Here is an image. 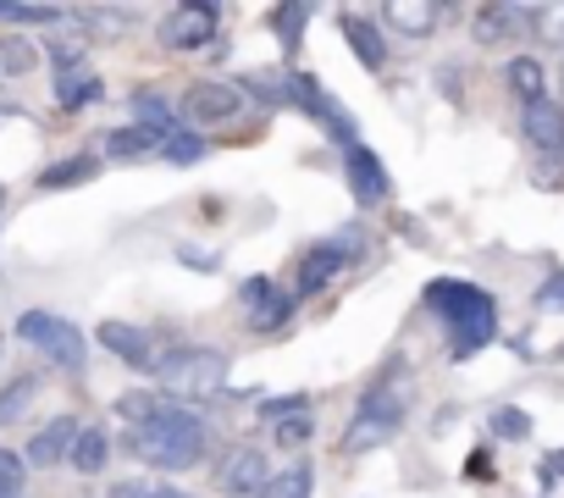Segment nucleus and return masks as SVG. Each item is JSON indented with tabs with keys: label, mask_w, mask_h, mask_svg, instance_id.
Here are the masks:
<instances>
[{
	"label": "nucleus",
	"mask_w": 564,
	"mask_h": 498,
	"mask_svg": "<svg viewBox=\"0 0 564 498\" xmlns=\"http://www.w3.org/2000/svg\"><path fill=\"white\" fill-rule=\"evenodd\" d=\"M426 305L443 316L454 360H470V355H476V349H487V344H492V333H498V300H492L487 289H476V283L437 278V283L426 289Z\"/></svg>",
	"instance_id": "1"
},
{
	"label": "nucleus",
	"mask_w": 564,
	"mask_h": 498,
	"mask_svg": "<svg viewBox=\"0 0 564 498\" xmlns=\"http://www.w3.org/2000/svg\"><path fill=\"white\" fill-rule=\"evenodd\" d=\"M128 448L155 470H188L205 459V421L166 399L144 426H128Z\"/></svg>",
	"instance_id": "2"
},
{
	"label": "nucleus",
	"mask_w": 564,
	"mask_h": 498,
	"mask_svg": "<svg viewBox=\"0 0 564 498\" xmlns=\"http://www.w3.org/2000/svg\"><path fill=\"white\" fill-rule=\"evenodd\" d=\"M155 377H161V393L172 404L177 399H216L227 382V355L221 349H177V355H166V366Z\"/></svg>",
	"instance_id": "3"
},
{
	"label": "nucleus",
	"mask_w": 564,
	"mask_h": 498,
	"mask_svg": "<svg viewBox=\"0 0 564 498\" xmlns=\"http://www.w3.org/2000/svg\"><path fill=\"white\" fill-rule=\"evenodd\" d=\"M18 338L34 344V349H40L51 366H62V371H84V360H89L84 333H78L67 316H51V311H23V316H18Z\"/></svg>",
	"instance_id": "4"
},
{
	"label": "nucleus",
	"mask_w": 564,
	"mask_h": 498,
	"mask_svg": "<svg viewBox=\"0 0 564 498\" xmlns=\"http://www.w3.org/2000/svg\"><path fill=\"white\" fill-rule=\"evenodd\" d=\"M399 421H404V404H388L382 388L366 393L360 410H355V421L344 426V454H371V448H382V443L399 432Z\"/></svg>",
	"instance_id": "5"
},
{
	"label": "nucleus",
	"mask_w": 564,
	"mask_h": 498,
	"mask_svg": "<svg viewBox=\"0 0 564 498\" xmlns=\"http://www.w3.org/2000/svg\"><path fill=\"white\" fill-rule=\"evenodd\" d=\"M216 29H221V7H210V0H183V7H172L166 23H161V45L166 51H199V45L216 40Z\"/></svg>",
	"instance_id": "6"
},
{
	"label": "nucleus",
	"mask_w": 564,
	"mask_h": 498,
	"mask_svg": "<svg viewBox=\"0 0 564 498\" xmlns=\"http://www.w3.org/2000/svg\"><path fill=\"white\" fill-rule=\"evenodd\" d=\"M265 481H271V465H265V454H260L254 443H232V448L216 459V487H221V498H260Z\"/></svg>",
	"instance_id": "7"
},
{
	"label": "nucleus",
	"mask_w": 564,
	"mask_h": 498,
	"mask_svg": "<svg viewBox=\"0 0 564 498\" xmlns=\"http://www.w3.org/2000/svg\"><path fill=\"white\" fill-rule=\"evenodd\" d=\"M366 238L360 232H338V238H322V243H311L305 256H300V294H322L344 267H349V256L360 249Z\"/></svg>",
	"instance_id": "8"
},
{
	"label": "nucleus",
	"mask_w": 564,
	"mask_h": 498,
	"mask_svg": "<svg viewBox=\"0 0 564 498\" xmlns=\"http://www.w3.org/2000/svg\"><path fill=\"white\" fill-rule=\"evenodd\" d=\"M289 100H294V106H305L316 122H327V133H333V139H344V144L355 139V117H349V111L322 89V78H316V73H289Z\"/></svg>",
	"instance_id": "9"
},
{
	"label": "nucleus",
	"mask_w": 564,
	"mask_h": 498,
	"mask_svg": "<svg viewBox=\"0 0 564 498\" xmlns=\"http://www.w3.org/2000/svg\"><path fill=\"white\" fill-rule=\"evenodd\" d=\"M238 106H243V89H238V84H227V78H205V84H194V89L183 95V117H188V122H199V128L232 122V117H238Z\"/></svg>",
	"instance_id": "10"
},
{
	"label": "nucleus",
	"mask_w": 564,
	"mask_h": 498,
	"mask_svg": "<svg viewBox=\"0 0 564 498\" xmlns=\"http://www.w3.org/2000/svg\"><path fill=\"white\" fill-rule=\"evenodd\" d=\"M122 366H133V371H161L166 366V355L155 349V338L144 333V327H128V322H100V333H95Z\"/></svg>",
	"instance_id": "11"
},
{
	"label": "nucleus",
	"mask_w": 564,
	"mask_h": 498,
	"mask_svg": "<svg viewBox=\"0 0 564 498\" xmlns=\"http://www.w3.org/2000/svg\"><path fill=\"white\" fill-rule=\"evenodd\" d=\"M531 23H542L536 7H509V0H492V7L476 12V40L481 45H509V40H525Z\"/></svg>",
	"instance_id": "12"
},
{
	"label": "nucleus",
	"mask_w": 564,
	"mask_h": 498,
	"mask_svg": "<svg viewBox=\"0 0 564 498\" xmlns=\"http://www.w3.org/2000/svg\"><path fill=\"white\" fill-rule=\"evenodd\" d=\"M520 133H525V144H531V150H542V155H564V106H553V100L525 106Z\"/></svg>",
	"instance_id": "13"
},
{
	"label": "nucleus",
	"mask_w": 564,
	"mask_h": 498,
	"mask_svg": "<svg viewBox=\"0 0 564 498\" xmlns=\"http://www.w3.org/2000/svg\"><path fill=\"white\" fill-rule=\"evenodd\" d=\"M382 18H388L393 34H404V40H426V34H437L443 7H437V0H393Z\"/></svg>",
	"instance_id": "14"
},
{
	"label": "nucleus",
	"mask_w": 564,
	"mask_h": 498,
	"mask_svg": "<svg viewBox=\"0 0 564 498\" xmlns=\"http://www.w3.org/2000/svg\"><path fill=\"white\" fill-rule=\"evenodd\" d=\"M344 172H349V194H355L360 205H382V199H388V172H382V161H377L371 150H349Z\"/></svg>",
	"instance_id": "15"
},
{
	"label": "nucleus",
	"mask_w": 564,
	"mask_h": 498,
	"mask_svg": "<svg viewBox=\"0 0 564 498\" xmlns=\"http://www.w3.org/2000/svg\"><path fill=\"white\" fill-rule=\"evenodd\" d=\"M78 421L73 415H56L34 443H29V465H62V459H73V448H78Z\"/></svg>",
	"instance_id": "16"
},
{
	"label": "nucleus",
	"mask_w": 564,
	"mask_h": 498,
	"mask_svg": "<svg viewBox=\"0 0 564 498\" xmlns=\"http://www.w3.org/2000/svg\"><path fill=\"white\" fill-rule=\"evenodd\" d=\"M177 128H150V122H128V128H117L111 139H106V155H117V161H139V155H150V150H166V139H172Z\"/></svg>",
	"instance_id": "17"
},
{
	"label": "nucleus",
	"mask_w": 564,
	"mask_h": 498,
	"mask_svg": "<svg viewBox=\"0 0 564 498\" xmlns=\"http://www.w3.org/2000/svg\"><path fill=\"white\" fill-rule=\"evenodd\" d=\"M338 23H344V40H349V51L360 56V67L382 73V67H388V40H382V34H377V29H371L360 12H344Z\"/></svg>",
	"instance_id": "18"
},
{
	"label": "nucleus",
	"mask_w": 564,
	"mask_h": 498,
	"mask_svg": "<svg viewBox=\"0 0 564 498\" xmlns=\"http://www.w3.org/2000/svg\"><path fill=\"white\" fill-rule=\"evenodd\" d=\"M542 78H547V73H542V62H536V56H514V62L503 67V84H509V95H514V100H525V106L547 100V95H542V89H547Z\"/></svg>",
	"instance_id": "19"
},
{
	"label": "nucleus",
	"mask_w": 564,
	"mask_h": 498,
	"mask_svg": "<svg viewBox=\"0 0 564 498\" xmlns=\"http://www.w3.org/2000/svg\"><path fill=\"white\" fill-rule=\"evenodd\" d=\"M89 100H100V78H95L89 67L56 73V106H62V111H78V106H89Z\"/></svg>",
	"instance_id": "20"
},
{
	"label": "nucleus",
	"mask_w": 564,
	"mask_h": 498,
	"mask_svg": "<svg viewBox=\"0 0 564 498\" xmlns=\"http://www.w3.org/2000/svg\"><path fill=\"white\" fill-rule=\"evenodd\" d=\"M95 172H100L95 155H67V161H56V166L40 172V188H78V183H89Z\"/></svg>",
	"instance_id": "21"
},
{
	"label": "nucleus",
	"mask_w": 564,
	"mask_h": 498,
	"mask_svg": "<svg viewBox=\"0 0 564 498\" xmlns=\"http://www.w3.org/2000/svg\"><path fill=\"white\" fill-rule=\"evenodd\" d=\"M34 399H40V377H12L7 388H0V426H12V421H23Z\"/></svg>",
	"instance_id": "22"
},
{
	"label": "nucleus",
	"mask_w": 564,
	"mask_h": 498,
	"mask_svg": "<svg viewBox=\"0 0 564 498\" xmlns=\"http://www.w3.org/2000/svg\"><path fill=\"white\" fill-rule=\"evenodd\" d=\"M106 454H111L106 432H100V426H84V432H78V448H73V465H78L84 476H95V470H106Z\"/></svg>",
	"instance_id": "23"
},
{
	"label": "nucleus",
	"mask_w": 564,
	"mask_h": 498,
	"mask_svg": "<svg viewBox=\"0 0 564 498\" xmlns=\"http://www.w3.org/2000/svg\"><path fill=\"white\" fill-rule=\"evenodd\" d=\"M311 465H289V470H271V481H265V492L260 498H311Z\"/></svg>",
	"instance_id": "24"
},
{
	"label": "nucleus",
	"mask_w": 564,
	"mask_h": 498,
	"mask_svg": "<svg viewBox=\"0 0 564 498\" xmlns=\"http://www.w3.org/2000/svg\"><path fill=\"white\" fill-rule=\"evenodd\" d=\"M305 23H311V7H276V12H271V29H276V40L289 45V51L300 45Z\"/></svg>",
	"instance_id": "25"
},
{
	"label": "nucleus",
	"mask_w": 564,
	"mask_h": 498,
	"mask_svg": "<svg viewBox=\"0 0 564 498\" xmlns=\"http://www.w3.org/2000/svg\"><path fill=\"white\" fill-rule=\"evenodd\" d=\"M492 437H503V443H525V437H531V415L514 410V404L492 410Z\"/></svg>",
	"instance_id": "26"
},
{
	"label": "nucleus",
	"mask_w": 564,
	"mask_h": 498,
	"mask_svg": "<svg viewBox=\"0 0 564 498\" xmlns=\"http://www.w3.org/2000/svg\"><path fill=\"white\" fill-rule=\"evenodd\" d=\"M311 432H316V426H311V410L282 415V421H276V443H282V448H305V443H311Z\"/></svg>",
	"instance_id": "27"
},
{
	"label": "nucleus",
	"mask_w": 564,
	"mask_h": 498,
	"mask_svg": "<svg viewBox=\"0 0 564 498\" xmlns=\"http://www.w3.org/2000/svg\"><path fill=\"white\" fill-rule=\"evenodd\" d=\"M23 476H29V459H18L12 448H0V498H18Z\"/></svg>",
	"instance_id": "28"
},
{
	"label": "nucleus",
	"mask_w": 564,
	"mask_h": 498,
	"mask_svg": "<svg viewBox=\"0 0 564 498\" xmlns=\"http://www.w3.org/2000/svg\"><path fill=\"white\" fill-rule=\"evenodd\" d=\"M161 155H166V161H177V166H188V161H199V155H205V139L177 128V133L166 139V150H161Z\"/></svg>",
	"instance_id": "29"
},
{
	"label": "nucleus",
	"mask_w": 564,
	"mask_h": 498,
	"mask_svg": "<svg viewBox=\"0 0 564 498\" xmlns=\"http://www.w3.org/2000/svg\"><path fill=\"white\" fill-rule=\"evenodd\" d=\"M289 311H294V300H282V294H276V300H265L260 311H249V327H254V333H271V327L289 322Z\"/></svg>",
	"instance_id": "30"
},
{
	"label": "nucleus",
	"mask_w": 564,
	"mask_h": 498,
	"mask_svg": "<svg viewBox=\"0 0 564 498\" xmlns=\"http://www.w3.org/2000/svg\"><path fill=\"white\" fill-rule=\"evenodd\" d=\"M29 67H34V45L29 40H7V45H0V73H7V78L29 73Z\"/></svg>",
	"instance_id": "31"
},
{
	"label": "nucleus",
	"mask_w": 564,
	"mask_h": 498,
	"mask_svg": "<svg viewBox=\"0 0 564 498\" xmlns=\"http://www.w3.org/2000/svg\"><path fill=\"white\" fill-rule=\"evenodd\" d=\"M542 316H564V272H553L542 289H536V300H531Z\"/></svg>",
	"instance_id": "32"
},
{
	"label": "nucleus",
	"mask_w": 564,
	"mask_h": 498,
	"mask_svg": "<svg viewBox=\"0 0 564 498\" xmlns=\"http://www.w3.org/2000/svg\"><path fill=\"white\" fill-rule=\"evenodd\" d=\"M249 89H254V100H265V106H282V100H289V78H249Z\"/></svg>",
	"instance_id": "33"
},
{
	"label": "nucleus",
	"mask_w": 564,
	"mask_h": 498,
	"mask_svg": "<svg viewBox=\"0 0 564 498\" xmlns=\"http://www.w3.org/2000/svg\"><path fill=\"white\" fill-rule=\"evenodd\" d=\"M542 29L553 45H564V7H542Z\"/></svg>",
	"instance_id": "34"
},
{
	"label": "nucleus",
	"mask_w": 564,
	"mask_h": 498,
	"mask_svg": "<svg viewBox=\"0 0 564 498\" xmlns=\"http://www.w3.org/2000/svg\"><path fill=\"white\" fill-rule=\"evenodd\" d=\"M161 498H188V492H177V487H161Z\"/></svg>",
	"instance_id": "35"
},
{
	"label": "nucleus",
	"mask_w": 564,
	"mask_h": 498,
	"mask_svg": "<svg viewBox=\"0 0 564 498\" xmlns=\"http://www.w3.org/2000/svg\"><path fill=\"white\" fill-rule=\"evenodd\" d=\"M0 199H7V194H0Z\"/></svg>",
	"instance_id": "36"
}]
</instances>
